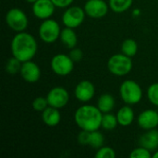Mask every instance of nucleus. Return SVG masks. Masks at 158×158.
I'll return each instance as SVG.
<instances>
[{
    "instance_id": "23",
    "label": "nucleus",
    "mask_w": 158,
    "mask_h": 158,
    "mask_svg": "<svg viewBox=\"0 0 158 158\" xmlns=\"http://www.w3.org/2000/svg\"><path fill=\"white\" fill-rule=\"evenodd\" d=\"M104 136L103 134L97 131H90V141H89V145L93 148L99 149L104 145Z\"/></svg>"
},
{
    "instance_id": "12",
    "label": "nucleus",
    "mask_w": 158,
    "mask_h": 158,
    "mask_svg": "<svg viewBox=\"0 0 158 158\" xmlns=\"http://www.w3.org/2000/svg\"><path fill=\"white\" fill-rule=\"evenodd\" d=\"M19 73L22 79L29 83L38 81L41 77V69L39 66L31 60L22 63Z\"/></svg>"
},
{
    "instance_id": "25",
    "label": "nucleus",
    "mask_w": 158,
    "mask_h": 158,
    "mask_svg": "<svg viewBox=\"0 0 158 158\" xmlns=\"http://www.w3.org/2000/svg\"><path fill=\"white\" fill-rule=\"evenodd\" d=\"M147 96L151 104L158 106V82L151 84L147 90Z\"/></svg>"
},
{
    "instance_id": "1",
    "label": "nucleus",
    "mask_w": 158,
    "mask_h": 158,
    "mask_svg": "<svg viewBox=\"0 0 158 158\" xmlns=\"http://www.w3.org/2000/svg\"><path fill=\"white\" fill-rule=\"evenodd\" d=\"M10 47L12 56L23 63L31 60L34 57L37 53L38 44L31 34L20 31L13 37Z\"/></svg>"
},
{
    "instance_id": "29",
    "label": "nucleus",
    "mask_w": 158,
    "mask_h": 158,
    "mask_svg": "<svg viewBox=\"0 0 158 158\" xmlns=\"http://www.w3.org/2000/svg\"><path fill=\"white\" fill-rule=\"evenodd\" d=\"M69 56L70 58L73 60V62L76 63V62H80V61L82 59V57H83V53H82V51H81L80 48H75V47H74V48H72V49L70 50Z\"/></svg>"
},
{
    "instance_id": "31",
    "label": "nucleus",
    "mask_w": 158,
    "mask_h": 158,
    "mask_svg": "<svg viewBox=\"0 0 158 158\" xmlns=\"http://www.w3.org/2000/svg\"><path fill=\"white\" fill-rule=\"evenodd\" d=\"M74 0H52V2L55 4V6L56 7H60V8H65V7H69Z\"/></svg>"
},
{
    "instance_id": "4",
    "label": "nucleus",
    "mask_w": 158,
    "mask_h": 158,
    "mask_svg": "<svg viewBox=\"0 0 158 158\" xmlns=\"http://www.w3.org/2000/svg\"><path fill=\"white\" fill-rule=\"evenodd\" d=\"M131 57L124 54L113 55L107 61V69L115 76H125L132 69Z\"/></svg>"
},
{
    "instance_id": "8",
    "label": "nucleus",
    "mask_w": 158,
    "mask_h": 158,
    "mask_svg": "<svg viewBox=\"0 0 158 158\" xmlns=\"http://www.w3.org/2000/svg\"><path fill=\"white\" fill-rule=\"evenodd\" d=\"M51 69L55 74L58 76H68L74 69V62L69 56L65 54H57L51 60Z\"/></svg>"
},
{
    "instance_id": "27",
    "label": "nucleus",
    "mask_w": 158,
    "mask_h": 158,
    "mask_svg": "<svg viewBox=\"0 0 158 158\" xmlns=\"http://www.w3.org/2000/svg\"><path fill=\"white\" fill-rule=\"evenodd\" d=\"M96 158H115L116 157V152L113 148L109 146H102L99 149H97V152L95 154Z\"/></svg>"
},
{
    "instance_id": "30",
    "label": "nucleus",
    "mask_w": 158,
    "mask_h": 158,
    "mask_svg": "<svg viewBox=\"0 0 158 158\" xmlns=\"http://www.w3.org/2000/svg\"><path fill=\"white\" fill-rule=\"evenodd\" d=\"M90 141V131H82L78 135V143L81 145H89Z\"/></svg>"
},
{
    "instance_id": "33",
    "label": "nucleus",
    "mask_w": 158,
    "mask_h": 158,
    "mask_svg": "<svg viewBox=\"0 0 158 158\" xmlns=\"http://www.w3.org/2000/svg\"><path fill=\"white\" fill-rule=\"evenodd\" d=\"M26 2H28V3H31V4H33L35 1H37V0H25Z\"/></svg>"
},
{
    "instance_id": "15",
    "label": "nucleus",
    "mask_w": 158,
    "mask_h": 158,
    "mask_svg": "<svg viewBox=\"0 0 158 158\" xmlns=\"http://www.w3.org/2000/svg\"><path fill=\"white\" fill-rule=\"evenodd\" d=\"M139 145L143 146L149 151H155L158 148V131L156 129L146 131L140 139H139Z\"/></svg>"
},
{
    "instance_id": "20",
    "label": "nucleus",
    "mask_w": 158,
    "mask_h": 158,
    "mask_svg": "<svg viewBox=\"0 0 158 158\" xmlns=\"http://www.w3.org/2000/svg\"><path fill=\"white\" fill-rule=\"evenodd\" d=\"M133 0H109V7L115 13H123L132 5Z\"/></svg>"
},
{
    "instance_id": "13",
    "label": "nucleus",
    "mask_w": 158,
    "mask_h": 158,
    "mask_svg": "<svg viewBox=\"0 0 158 158\" xmlns=\"http://www.w3.org/2000/svg\"><path fill=\"white\" fill-rule=\"evenodd\" d=\"M75 97L78 101L86 103L93 99L95 94V88L90 81H81L75 87Z\"/></svg>"
},
{
    "instance_id": "32",
    "label": "nucleus",
    "mask_w": 158,
    "mask_h": 158,
    "mask_svg": "<svg viewBox=\"0 0 158 158\" xmlns=\"http://www.w3.org/2000/svg\"><path fill=\"white\" fill-rule=\"evenodd\" d=\"M153 157L154 158H158V151H156L154 155H153Z\"/></svg>"
},
{
    "instance_id": "16",
    "label": "nucleus",
    "mask_w": 158,
    "mask_h": 158,
    "mask_svg": "<svg viewBox=\"0 0 158 158\" xmlns=\"http://www.w3.org/2000/svg\"><path fill=\"white\" fill-rule=\"evenodd\" d=\"M42 120L48 127H55L58 125L61 120L59 109L49 106L42 112Z\"/></svg>"
},
{
    "instance_id": "18",
    "label": "nucleus",
    "mask_w": 158,
    "mask_h": 158,
    "mask_svg": "<svg viewBox=\"0 0 158 158\" xmlns=\"http://www.w3.org/2000/svg\"><path fill=\"white\" fill-rule=\"evenodd\" d=\"M60 40L62 44L69 49L76 47L77 43H78L77 34L75 33L72 28H69V27H66L63 30H61Z\"/></svg>"
},
{
    "instance_id": "10",
    "label": "nucleus",
    "mask_w": 158,
    "mask_h": 158,
    "mask_svg": "<svg viewBox=\"0 0 158 158\" xmlns=\"http://www.w3.org/2000/svg\"><path fill=\"white\" fill-rule=\"evenodd\" d=\"M83 8L86 15L90 18L101 19L107 14L109 5H107L105 0H88Z\"/></svg>"
},
{
    "instance_id": "6",
    "label": "nucleus",
    "mask_w": 158,
    "mask_h": 158,
    "mask_svg": "<svg viewBox=\"0 0 158 158\" xmlns=\"http://www.w3.org/2000/svg\"><path fill=\"white\" fill-rule=\"evenodd\" d=\"M6 22L11 30L17 32H20L26 30L29 20L23 10L18 7H13L6 12Z\"/></svg>"
},
{
    "instance_id": "9",
    "label": "nucleus",
    "mask_w": 158,
    "mask_h": 158,
    "mask_svg": "<svg viewBox=\"0 0 158 158\" xmlns=\"http://www.w3.org/2000/svg\"><path fill=\"white\" fill-rule=\"evenodd\" d=\"M46 98L50 106L61 109L68 105L69 101V94L63 87H54L48 92Z\"/></svg>"
},
{
    "instance_id": "21",
    "label": "nucleus",
    "mask_w": 158,
    "mask_h": 158,
    "mask_svg": "<svg viewBox=\"0 0 158 158\" xmlns=\"http://www.w3.org/2000/svg\"><path fill=\"white\" fill-rule=\"evenodd\" d=\"M121 52H122V54H124L130 57H133L138 52V44H137L136 41L133 39L124 40L121 44Z\"/></svg>"
},
{
    "instance_id": "17",
    "label": "nucleus",
    "mask_w": 158,
    "mask_h": 158,
    "mask_svg": "<svg viewBox=\"0 0 158 158\" xmlns=\"http://www.w3.org/2000/svg\"><path fill=\"white\" fill-rule=\"evenodd\" d=\"M117 118L118 124L123 127L130 126L134 119V111L130 106V105L122 106L117 113Z\"/></svg>"
},
{
    "instance_id": "11",
    "label": "nucleus",
    "mask_w": 158,
    "mask_h": 158,
    "mask_svg": "<svg viewBox=\"0 0 158 158\" xmlns=\"http://www.w3.org/2000/svg\"><path fill=\"white\" fill-rule=\"evenodd\" d=\"M55 7L52 0H37L32 4V13L39 19L44 20L53 16Z\"/></svg>"
},
{
    "instance_id": "7",
    "label": "nucleus",
    "mask_w": 158,
    "mask_h": 158,
    "mask_svg": "<svg viewBox=\"0 0 158 158\" xmlns=\"http://www.w3.org/2000/svg\"><path fill=\"white\" fill-rule=\"evenodd\" d=\"M85 16L86 13L84 11V8L77 6H69L62 15V22L65 27L75 29L82 24Z\"/></svg>"
},
{
    "instance_id": "19",
    "label": "nucleus",
    "mask_w": 158,
    "mask_h": 158,
    "mask_svg": "<svg viewBox=\"0 0 158 158\" xmlns=\"http://www.w3.org/2000/svg\"><path fill=\"white\" fill-rule=\"evenodd\" d=\"M115 104L116 102H115V98L113 97V95L109 94H104L98 98L97 107L103 114H106L113 110V108L115 107Z\"/></svg>"
},
{
    "instance_id": "14",
    "label": "nucleus",
    "mask_w": 158,
    "mask_h": 158,
    "mask_svg": "<svg viewBox=\"0 0 158 158\" xmlns=\"http://www.w3.org/2000/svg\"><path fill=\"white\" fill-rule=\"evenodd\" d=\"M137 122L144 131L156 129L158 126V112L154 109L144 110L139 115Z\"/></svg>"
},
{
    "instance_id": "26",
    "label": "nucleus",
    "mask_w": 158,
    "mask_h": 158,
    "mask_svg": "<svg viewBox=\"0 0 158 158\" xmlns=\"http://www.w3.org/2000/svg\"><path fill=\"white\" fill-rule=\"evenodd\" d=\"M130 157L131 158H151L153 157L151 151H149L148 149L143 147V146H139L135 149H133L131 151V153L130 154Z\"/></svg>"
},
{
    "instance_id": "5",
    "label": "nucleus",
    "mask_w": 158,
    "mask_h": 158,
    "mask_svg": "<svg viewBox=\"0 0 158 158\" xmlns=\"http://www.w3.org/2000/svg\"><path fill=\"white\" fill-rule=\"evenodd\" d=\"M61 29L57 21L52 19H44L39 27V37L46 44H53L60 38Z\"/></svg>"
},
{
    "instance_id": "28",
    "label": "nucleus",
    "mask_w": 158,
    "mask_h": 158,
    "mask_svg": "<svg viewBox=\"0 0 158 158\" xmlns=\"http://www.w3.org/2000/svg\"><path fill=\"white\" fill-rule=\"evenodd\" d=\"M48 106H49V105H48V101H47L46 97L38 96L32 102V108L38 112H43Z\"/></svg>"
},
{
    "instance_id": "2",
    "label": "nucleus",
    "mask_w": 158,
    "mask_h": 158,
    "mask_svg": "<svg viewBox=\"0 0 158 158\" xmlns=\"http://www.w3.org/2000/svg\"><path fill=\"white\" fill-rule=\"evenodd\" d=\"M103 113L97 106L92 105H84L79 107L74 114V120L77 126L87 131L99 130L102 124Z\"/></svg>"
},
{
    "instance_id": "3",
    "label": "nucleus",
    "mask_w": 158,
    "mask_h": 158,
    "mask_svg": "<svg viewBox=\"0 0 158 158\" xmlns=\"http://www.w3.org/2000/svg\"><path fill=\"white\" fill-rule=\"evenodd\" d=\"M119 94L122 101L130 106L138 104L143 98V90L140 84L132 80H126L121 83Z\"/></svg>"
},
{
    "instance_id": "24",
    "label": "nucleus",
    "mask_w": 158,
    "mask_h": 158,
    "mask_svg": "<svg viewBox=\"0 0 158 158\" xmlns=\"http://www.w3.org/2000/svg\"><path fill=\"white\" fill-rule=\"evenodd\" d=\"M22 66V62L18 58L12 56L9 58L6 64V71L9 74H17L20 72V69Z\"/></svg>"
},
{
    "instance_id": "22",
    "label": "nucleus",
    "mask_w": 158,
    "mask_h": 158,
    "mask_svg": "<svg viewBox=\"0 0 158 158\" xmlns=\"http://www.w3.org/2000/svg\"><path fill=\"white\" fill-rule=\"evenodd\" d=\"M118 124V121L117 115L115 116L113 114H110V112L103 114L101 127L104 130H106V131H113L114 129L117 128Z\"/></svg>"
}]
</instances>
